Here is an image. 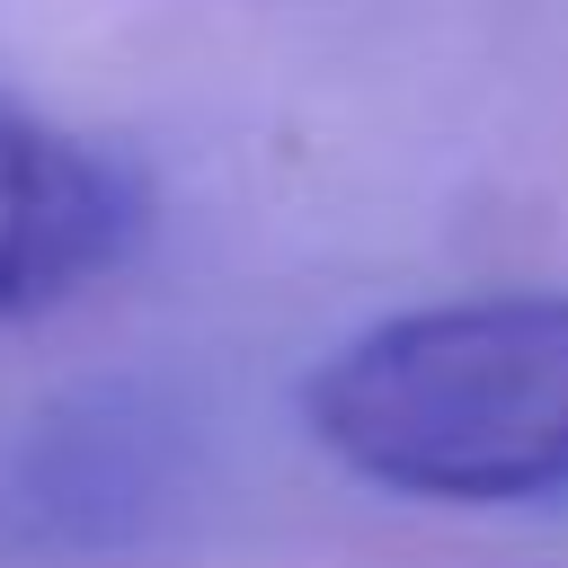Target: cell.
Wrapping results in <instances>:
<instances>
[{
    "instance_id": "6da1fadb",
    "label": "cell",
    "mask_w": 568,
    "mask_h": 568,
    "mask_svg": "<svg viewBox=\"0 0 568 568\" xmlns=\"http://www.w3.org/2000/svg\"><path fill=\"white\" fill-rule=\"evenodd\" d=\"M302 417L355 479L426 506L568 497V293H470L346 337Z\"/></svg>"
},
{
    "instance_id": "7a4b0ae2",
    "label": "cell",
    "mask_w": 568,
    "mask_h": 568,
    "mask_svg": "<svg viewBox=\"0 0 568 568\" xmlns=\"http://www.w3.org/2000/svg\"><path fill=\"white\" fill-rule=\"evenodd\" d=\"M186 488V426L151 390H71L0 453V550L106 559L169 524Z\"/></svg>"
},
{
    "instance_id": "3957f363",
    "label": "cell",
    "mask_w": 568,
    "mask_h": 568,
    "mask_svg": "<svg viewBox=\"0 0 568 568\" xmlns=\"http://www.w3.org/2000/svg\"><path fill=\"white\" fill-rule=\"evenodd\" d=\"M142 240V178L0 98V320H36Z\"/></svg>"
}]
</instances>
